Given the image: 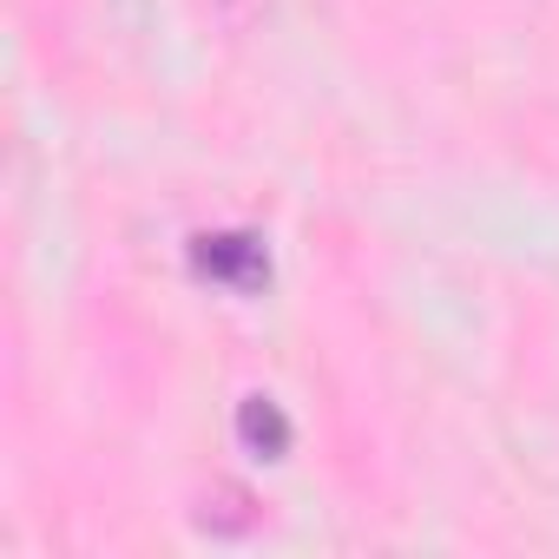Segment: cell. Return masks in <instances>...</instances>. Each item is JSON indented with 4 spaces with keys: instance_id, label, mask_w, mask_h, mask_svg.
Returning <instances> with one entry per match:
<instances>
[{
    "instance_id": "obj_3",
    "label": "cell",
    "mask_w": 559,
    "mask_h": 559,
    "mask_svg": "<svg viewBox=\"0 0 559 559\" xmlns=\"http://www.w3.org/2000/svg\"><path fill=\"white\" fill-rule=\"evenodd\" d=\"M198 526H204V533L237 539V533H250V526H257V500H250L237 480H217V487L198 500Z\"/></svg>"
},
{
    "instance_id": "obj_1",
    "label": "cell",
    "mask_w": 559,
    "mask_h": 559,
    "mask_svg": "<svg viewBox=\"0 0 559 559\" xmlns=\"http://www.w3.org/2000/svg\"><path fill=\"white\" fill-rule=\"evenodd\" d=\"M191 257H198V270L211 276V284H230V290H263V284H270V257H263L257 237H237V230L198 237Z\"/></svg>"
},
{
    "instance_id": "obj_2",
    "label": "cell",
    "mask_w": 559,
    "mask_h": 559,
    "mask_svg": "<svg viewBox=\"0 0 559 559\" xmlns=\"http://www.w3.org/2000/svg\"><path fill=\"white\" fill-rule=\"evenodd\" d=\"M237 435H243V448H250L257 461H284V454H290V415L276 408L270 395H250V402L237 408Z\"/></svg>"
}]
</instances>
